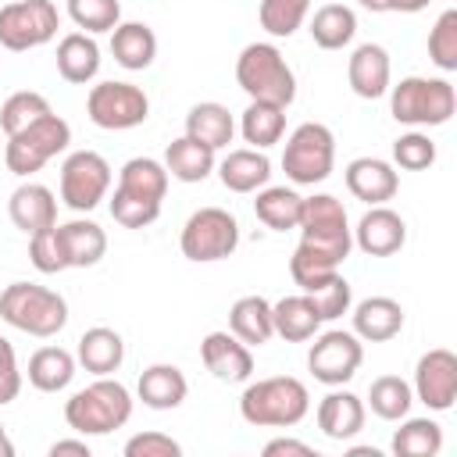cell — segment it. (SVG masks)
Masks as SVG:
<instances>
[{"instance_id": "6da1fadb", "label": "cell", "mask_w": 457, "mask_h": 457, "mask_svg": "<svg viewBox=\"0 0 457 457\" xmlns=\"http://www.w3.org/2000/svg\"><path fill=\"white\" fill-rule=\"evenodd\" d=\"M296 228H300V243L289 257V275L296 286H307L318 275L336 271L353 250L346 207L332 193L303 196V214Z\"/></svg>"}, {"instance_id": "7a4b0ae2", "label": "cell", "mask_w": 457, "mask_h": 457, "mask_svg": "<svg viewBox=\"0 0 457 457\" xmlns=\"http://www.w3.org/2000/svg\"><path fill=\"white\" fill-rule=\"evenodd\" d=\"M311 411V393L293 375H271L257 378L239 396V414L246 425L257 428H289L300 425Z\"/></svg>"}, {"instance_id": "3957f363", "label": "cell", "mask_w": 457, "mask_h": 457, "mask_svg": "<svg viewBox=\"0 0 457 457\" xmlns=\"http://www.w3.org/2000/svg\"><path fill=\"white\" fill-rule=\"evenodd\" d=\"M129 418H132V393L111 375H96V382L71 393V400L64 403V421L79 436H107L121 428Z\"/></svg>"}, {"instance_id": "277c9868", "label": "cell", "mask_w": 457, "mask_h": 457, "mask_svg": "<svg viewBox=\"0 0 457 457\" xmlns=\"http://www.w3.org/2000/svg\"><path fill=\"white\" fill-rule=\"evenodd\" d=\"M0 318L36 339H50L68 325V300L36 282H11L0 293Z\"/></svg>"}, {"instance_id": "5b68a950", "label": "cell", "mask_w": 457, "mask_h": 457, "mask_svg": "<svg viewBox=\"0 0 457 457\" xmlns=\"http://www.w3.org/2000/svg\"><path fill=\"white\" fill-rule=\"evenodd\" d=\"M453 111H457V89L450 86V79L407 75L396 86H389V114L400 125L436 129V125H446Z\"/></svg>"}, {"instance_id": "8992f818", "label": "cell", "mask_w": 457, "mask_h": 457, "mask_svg": "<svg viewBox=\"0 0 457 457\" xmlns=\"http://www.w3.org/2000/svg\"><path fill=\"white\" fill-rule=\"evenodd\" d=\"M236 82L250 100L289 107L296 100V75L275 43H250L236 57Z\"/></svg>"}, {"instance_id": "52a82bcc", "label": "cell", "mask_w": 457, "mask_h": 457, "mask_svg": "<svg viewBox=\"0 0 457 457\" xmlns=\"http://www.w3.org/2000/svg\"><path fill=\"white\" fill-rule=\"evenodd\" d=\"M71 143V125L61 118V114H43L39 121L25 125L21 132L7 136V146H4V164L11 175L18 179H29L36 175L43 164H50L61 150H68Z\"/></svg>"}, {"instance_id": "ba28073f", "label": "cell", "mask_w": 457, "mask_h": 457, "mask_svg": "<svg viewBox=\"0 0 457 457\" xmlns=\"http://www.w3.org/2000/svg\"><path fill=\"white\" fill-rule=\"evenodd\" d=\"M336 164V136L321 121H303L289 132L282 150V171L293 186H318L332 175Z\"/></svg>"}, {"instance_id": "9c48e42d", "label": "cell", "mask_w": 457, "mask_h": 457, "mask_svg": "<svg viewBox=\"0 0 457 457\" xmlns=\"http://www.w3.org/2000/svg\"><path fill=\"white\" fill-rule=\"evenodd\" d=\"M179 246H182V257H189L196 264L225 261L239 246V221L225 207H200L186 218Z\"/></svg>"}, {"instance_id": "30bf717a", "label": "cell", "mask_w": 457, "mask_h": 457, "mask_svg": "<svg viewBox=\"0 0 457 457\" xmlns=\"http://www.w3.org/2000/svg\"><path fill=\"white\" fill-rule=\"evenodd\" d=\"M61 29L54 0H14L0 7V46L4 50H36L46 46Z\"/></svg>"}, {"instance_id": "8fae6325", "label": "cell", "mask_w": 457, "mask_h": 457, "mask_svg": "<svg viewBox=\"0 0 457 457\" xmlns=\"http://www.w3.org/2000/svg\"><path fill=\"white\" fill-rule=\"evenodd\" d=\"M86 114L96 129H107V132H125V129H136L150 118V100L139 86L132 82H100L89 89L86 96Z\"/></svg>"}, {"instance_id": "7c38bea8", "label": "cell", "mask_w": 457, "mask_h": 457, "mask_svg": "<svg viewBox=\"0 0 457 457\" xmlns=\"http://www.w3.org/2000/svg\"><path fill=\"white\" fill-rule=\"evenodd\" d=\"M111 189V164L96 150H75L61 164V200L71 211H93Z\"/></svg>"}, {"instance_id": "4fadbf2b", "label": "cell", "mask_w": 457, "mask_h": 457, "mask_svg": "<svg viewBox=\"0 0 457 457\" xmlns=\"http://www.w3.org/2000/svg\"><path fill=\"white\" fill-rule=\"evenodd\" d=\"M361 361H364V343L343 328H328V332L314 336V343L307 350V368L321 386L350 382L357 375Z\"/></svg>"}, {"instance_id": "5bb4252c", "label": "cell", "mask_w": 457, "mask_h": 457, "mask_svg": "<svg viewBox=\"0 0 457 457\" xmlns=\"http://www.w3.org/2000/svg\"><path fill=\"white\" fill-rule=\"evenodd\" d=\"M411 389H414V400H421L428 411H450L457 400V353L446 346L421 353Z\"/></svg>"}, {"instance_id": "9a60e30c", "label": "cell", "mask_w": 457, "mask_h": 457, "mask_svg": "<svg viewBox=\"0 0 457 457\" xmlns=\"http://www.w3.org/2000/svg\"><path fill=\"white\" fill-rule=\"evenodd\" d=\"M350 232H353V246L368 257H393L407 243V221L386 204L368 207L361 214L357 228H350Z\"/></svg>"}, {"instance_id": "2e32d148", "label": "cell", "mask_w": 457, "mask_h": 457, "mask_svg": "<svg viewBox=\"0 0 457 457\" xmlns=\"http://www.w3.org/2000/svg\"><path fill=\"white\" fill-rule=\"evenodd\" d=\"M200 361L218 382H250L253 375V353L232 332H207L200 343Z\"/></svg>"}, {"instance_id": "e0dca14e", "label": "cell", "mask_w": 457, "mask_h": 457, "mask_svg": "<svg viewBox=\"0 0 457 457\" xmlns=\"http://www.w3.org/2000/svg\"><path fill=\"white\" fill-rule=\"evenodd\" d=\"M389 79H393V68H389V54L386 46L378 43H361L350 61H346V82L350 89L361 96V100H378L389 93Z\"/></svg>"}, {"instance_id": "ac0fdd59", "label": "cell", "mask_w": 457, "mask_h": 457, "mask_svg": "<svg viewBox=\"0 0 457 457\" xmlns=\"http://www.w3.org/2000/svg\"><path fill=\"white\" fill-rule=\"evenodd\" d=\"M343 179H346V189H350L357 200L371 204V207L393 200L396 189H400L396 168H393L389 161H382V157H353V161L346 164Z\"/></svg>"}, {"instance_id": "d6986e66", "label": "cell", "mask_w": 457, "mask_h": 457, "mask_svg": "<svg viewBox=\"0 0 457 457\" xmlns=\"http://www.w3.org/2000/svg\"><path fill=\"white\" fill-rule=\"evenodd\" d=\"M314 418H318V428H321L328 439L343 443V439H353V436L364 428L368 407H364V400H361L357 393L332 386V393H328V396H321V403H318Z\"/></svg>"}, {"instance_id": "ffe728a7", "label": "cell", "mask_w": 457, "mask_h": 457, "mask_svg": "<svg viewBox=\"0 0 457 457\" xmlns=\"http://www.w3.org/2000/svg\"><path fill=\"white\" fill-rule=\"evenodd\" d=\"M7 214H11L14 228L32 236L39 228L57 225V196L39 182H21L7 200Z\"/></svg>"}, {"instance_id": "44dd1931", "label": "cell", "mask_w": 457, "mask_h": 457, "mask_svg": "<svg viewBox=\"0 0 457 457\" xmlns=\"http://www.w3.org/2000/svg\"><path fill=\"white\" fill-rule=\"evenodd\" d=\"M218 179L228 193H257L261 186H268L271 179V161L264 150H253V146H239V150H228L218 164Z\"/></svg>"}, {"instance_id": "7402d4cb", "label": "cell", "mask_w": 457, "mask_h": 457, "mask_svg": "<svg viewBox=\"0 0 457 457\" xmlns=\"http://www.w3.org/2000/svg\"><path fill=\"white\" fill-rule=\"evenodd\" d=\"M403 328V307L393 296H368L353 307V336L361 343H389Z\"/></svg>"}, {"instance_id": "603a6c76", "label": "cell", "mask_w": 457, "mask_h": 457, "mask_svg": "<svg viewBox=\"0 0 457 457\" xmlns=\"http://www.w3.org/2000/svg\"><path fill=\"white\" fill-rule=\"evenodd\" d=\"M186 393H189V382L175 364H150L136 382V396L150 411H175L186 400Z\"/></svg>"}, {"instance_id": "cb8c5ba5", "label": "cell", "mask_w": 457, "mask_h": 457, "mask_svg": "<svg viewBox=\"0 0 457 457\" xmlns=\"http://www.w3.org/2000/svg\"><path fill=\"white\" fill-rule=\"evenodd\" d=\"M111 54L125 71H143L157 57V36L146 21H118L111 29Z\"/></svg>"}, {"instance_id": "d4e9b609", "label": "cell", "mask_w": 457, "mask_h": 457, "mask_svg": "<svg viewBox=\"0 0 457 457\" xmlns=\"http://www.w3.org/2000/svg\"><path fill=\"white\" fill-rule=\"evenodd\" d=\"M75 361L89 371V375H114L125 361V339L107 328V325H96V328H86L79 336V350H75Z\"/></svg>"}, {"instance_id": "484cf974", "label": "cell", "mask_w": 457, "mask_h": 457, "mask_svg": "<svg viewBox=\"0 0 457 457\" xmlns=\"http://www.w3.org/2000/svg\"><path fill=\"white\" fill-rule=\"evenodd\" d=\"M57 236H61L68 268H93L107 253V232L89 218H75V221L57 225Z\"/></svg>"}, {"instance_id": "4316f807", "label": "cell", "mask_w": 457, "mask_h": 457, "mask_svg": "<svg viewBox=\"0 0 457 457\" xmlns=\"http://www.w3.org/2000/svg\"><path fill=\"white\" fill-rule=\"evenodd\" d=\"M57 71L71 86H86L100 71V46L89 32H68L57 43Z\"/></svg>"}, {"instance_id": "83f0119b", "label": "cell", "mask_w": 457, "mask_h": 457, "mask_svg": "<svg viewBox=\"0 0 457 457\" xmlns=\"http://www.w3.org/2000/svg\"><path fill=\"white\" fill-rule=\"evenodd\" d=\"M186 136L196 139V143H204V146H211V150H221L236 136V118L218 100L193 104L189 114H186Z\"/></svg>"}, {"instance_id": "f1b7e54d", "label": "cell", "mask_w": 457, "mask_h": 457, "mask_svg": "<svg viewBox=\"0 0 457 457\" xmlns=\"http://www.w3.org/2000/svg\"><path fill=\"white\" fill-rule=\"evenodd\" d=\"M271 321H275V336H282L286 343H307L321 328V318L307 293L282 296L278 303H271Z\"/></svg>"}, {"instance_id": "f546056e", "label": "cell", "mask_w": 457, "mask_h": 457, "mask_svg": "<svg viewBox=\"0 0 457 457\" xmlns=\"http://www.w3.org/2000/svg\"><path fill=\"white\" fill-rule=\"evenodd\" d=\"M168 168H164V161H154V157H129L125 164H121V171H118V186L114 189H121V193H129V196H139V200H154V204H161L164 200V193H168Z\"/></svg>"}, {"instance_id": "4dcf8cb0", "label": "cell", "mask_w": 457, "mask_h": 457, "mask_svg": "<svg viewBox=\"0 0 457 457\" xmlns=\"http://www.w3.org/2000/svg\"><path fill=\"white\" fill-rule=\"evenodd\" d=\"M228 332L239 336L246 346H264L275 336V321H271V303L264 296H239L228 311Z\"/></svg>"}, {"instance_id": "1f68e13d", "label": "cell", "mask_w": 457, "mask_h": 457, "mask_svg": "<svg viewBox=\"0 0 457 457\" xmlns=\"http://www.w3.org/2000/svg\"><path fill=\"white\" fill-rule=\"evenodd\" d=\"M253 214L257 221H264L271 232H286L300 225L303 214V196L289 186H261L257 200H253Z\"/></svg>"}, {"instance_id": "d6a6232c", "label": "cell", "mask_w": 457, "mask_h": 457, "mask_svg": "<svg viewBox=\"0 0 457 457\" xmlns=\"http://www.w3.org/2000/svg\"><path fill=\"white\" fill-rule=\"evenodd\" d=\"M307 32H311L314 46H321V50H343L357 36V14L346 4H321L311 14Z\"/></svg>"}, {"instance_id": "836d02e7", "label": "cell", "mask_w": 457, "mask_h": 457, "mask_svg": "<svg viewBox=\"0 0 457 457\" xmlns=\"http://www.w3.org/2000/svg\"><path fill=\"white\" fill-rule=\"evenodd\" d=\"M164 168L179 182H204L214 171V150L189 139V136H179L164 150Z\"/></svg>"}, {"instance_id": "e575fe53", "label": "cell", "mask_w": 457, "mask_h": 457, "mask_svg": "<svg viewBox=\"0 0 457 457\" xmlns=\"http://www.w3.org/2000/svg\"><path fill=\"white\" fill-rule=\"evenodd\" d=\"M75 378V357L64 346H39L29 357V382L39 393H61Z\"/></svg>"}, {"instance_id": "d590c367", "label": "cell", "mask_w": 457, "mask_h": 457, "mask_svg": "<svg viewBox=\"0 0 457 457\" xmlns=\"http://www.w3.org/2000/svg\"><path fill=\"white\" fill-rule=\"evenodd\" d=\"M239 132L253 150L275 146L286 132V107L268 104V100H250V107L239 118Z\"/></svg>"}, {"instance_id": "8d00e7d4", "label": "cell", "mask_w": 457, "mask_h": 457, "mask_svg": "<svg viewBox=\"0 0 457 457\" xmlns=\"http://www.w3.org/2000/svg\"><path fill=\"white\" fill-rule=\"evenodd\" d=\"M403 425L393 432L396 457H436L443 450V425L432 418H400Z\"/></svg>"}, {"instance_id": "74e56055", "label": "cell", "mask_w": 457, "mask_h": 457, "mask_svg": "<svg viewBox=\"0 0 457 457\" xmlns=\"http://www.w3.org/2000/svg\"><path fill=\"white\" fill-rule=\"evenodd\" d=\"M300 293L311 296V303H314V311H318L321 321L343 318V314L350 311V303H353V289H350V282L339 275V268L328 271V275H318V278L307 282V286H300Z\"/></svg>"}, {"instance_id": "f35d334b", "label": "cell", "mask_w": 457, "mask_h": 457, "mask_svg": "<svg viewBox=\"0 0 457 457\" xmlns=\"http://www.w3.org/2000/svg\"><path fill=\"white\" fill-rule=\"evenodd\" d=\"M411 403H414V389L400 378V375H378L371 386H368V403L375 418L382 421H400L411 414Z\"/></svg>"}, {"instance_id": "ab89813d", "label": "cell", "mask_w": 457, "mask_h": 457, "mask_svg": "<svg viewBox=\"0 0 457 457\" xmlns=\"http://www.w3.org/2000/svg\"><path fill=\"white\" fill-rule=\"evenodd\" d=\"M311 14V0H261L257 18L261 29L275 39H289Z\"/></svg>"}, {"instance_id": "60d3db41", "label": "cell", "mask_w": 457, "mask_h": 457, "mask_svg": "<svg viewBox=\"0 0 457 457\" xmlns=\"http://www.w3.org/2000/svg\"><path fill=\"white\" fill-rule=\"evenodd\" d=\"M43 114H50L46 96L43 93H32V89H21V93H11L4 100V107H0V129H4V136H14L25 125L39 121Z\"/></svg>"}, {"instance_id": "b9f144b4", "label": "cell", "mask_w": 457, "mask_h": 457, "mask_svg": "<svg viewBox=\"0 0 457 457\" xmlns=\"http://www.w3.org/2000/svg\"><path fill=\"white\" fill-rule=\"evenodd\" d=\"M68 18L82 32H111L121 21V4L118 0H68Z\"/></svg>"}, {"instance_id": "7bdbcfd3", "label": "cell", "mask_w": 457, "mask_h": 457, "mask_svg": "<svg viewBox=\"0 0 457 457\" xmlns=\"http://www.w3.org/2000/svg\"><path fill=\"white\" fill-rule=\"evenodd\" d=\"M428 57L439 71H457V11H443L428 29Z\"/></svg>"}, {"instance_id": "ee69618b", "label": "cell", "mask_w": 457, "mask_h": 457, "mask_svg": "<svg viewBox=\"0 0 457 457\" xmlns=\"http://www.w3.org/2000/svg\"><path fill=\"white\" fill-rule=\"evenodd\" d=\"M29 261L36 271L43 275H57L68 268V257H64V246H61V236H57V225L50 228H39L29 236Z\"/></svg>"}, {"instance_id": "f6af8a7d", "label": "cell", "mask_w": 457, "mask_h": 457, "mask_svg": "<svg viewBox=\"0 0 457 457\" xmlns=\"http://www.w3.org/2000/svg\"><path fill=\"white\" fill-rule=\"evenodd\" d=\"M393 161L396 168L403 171H425L436 164V143L425 136V132H403L396 143H393Z\"/></svg>"}, {"instance_id": "bcb514c9", "label": "cell", "mask_w": 457, "mask_h": 457, "mask_svg": "<svg viewBox=\"0 0 457 457\" xmlns=\"http://www.w3.org/2000/svg\"><path fill=\"white\" fill-rule=\"evenodd\" d=\"M111 218L121 228H146V225H154L161 218V204L139 200V196H129V193L114 189V196H111Z\"/></svg>"}, {"instance_id": "7dc6e473", "label": "cell", "mask_w": 457, "mask_h": 457, "mask_svg": "<svg viewBox=\"0 0 457 457\" xmlns=\"http://www.w3.org/2000/svg\"><path fill=\"white\" fill-rule=\"evenodd\" d=\"M182 443L164 432H139L125 443V457H179Z\"/></svg>"}, {"instance_id": "c3c4849f", "label": "cell", "mask_w": 457, "mask_h": 457, "mask_svg": "<svg viewBox=\"0 0 457 457\" xmlns=\"http://www.w3.org/2000/svg\"><path fill=\"white\" fill-rule=\"evenodd\" d=\"M21 393V368H18V353L11 346V339L0 336V407L18 400Z\"/></svg>"}, {"instance_id": "681fc988", "label": "cell", "mask_w": 457, "mask_h": 457, "mask_svg": "<svg viewBox=\"0 0 457 457\" xmlns=\"http://www.w3.org/2000/svg\"><path fill=\"white\" fill-rule=\"evenodd\" d=\"M264 457H314V450L307 446V443H300V439H271V443H264Z\"/></svg>"}, {"instance_id": "f907efd6", "label": "cell", "mask_w": 457, "mask_h": 457, "mask_svg": "<svg viewBox=\"0 0 457 457\" xmlns=\"http://www.w3.org/2000/svg\"><path fill=\"white\" fill-rule=\"evenodd\" d=\"M64 453H71V457H89V443H86V439H57V443L50 446V457H64Z\"/></svg>"}, {"instance_id": "816d5d0a", "label": "cell", "mask_w": 457, "mask_h": 457, "mask_svg": "<svg viewBox=\"0 0 457 457\" xmlns=\"http://www.w3.org/2000/svg\"><path fill=\"white\" fill-rule=\"evenodd\" d=\"M425 7L428 0H386V11H396V14H418Z\"/></svg>"}, {"instance_id": "f5cc1de1", "label": "cell", "mask_w": 457, "mask_h": 457, "mask_svg": "<svg viewBox=\"0 0 457 457\" xmlns=\"http://www.w3.org/2000/svg\"><path fill=\"white\" fill-rule=\"evenodd\" d=\"M0 457H14V443L7 439V428H4V421H0Z\"/></svg>"}, {"instance_id": "db71d44e", "label": "cell", "mask_w": 457, "mask_h": 457, "mask_svg": "<svg viewBox=\"0 0 457 457\" xmlns=\"http://www.w3.org/2000/svg\"><path fill=\"white\" fill-rule=\"evenodd\" d=\"M350 457H382L375 446H350Z\"/></svg>"}, {"instance_id": "11a10c76", "label": "cell", "mask_w": 457, "mask_h": 457, "mask_svg": "<svg viewBox=\"0 0 457 457\" xmlns=\"http://www.w3.org/2000/svg\"><path fill=\"white\" fill-rule=\"evenodd\" d=\"M364 11H375V14H386V0H357Z\"/></svg>"}]
</instances>
